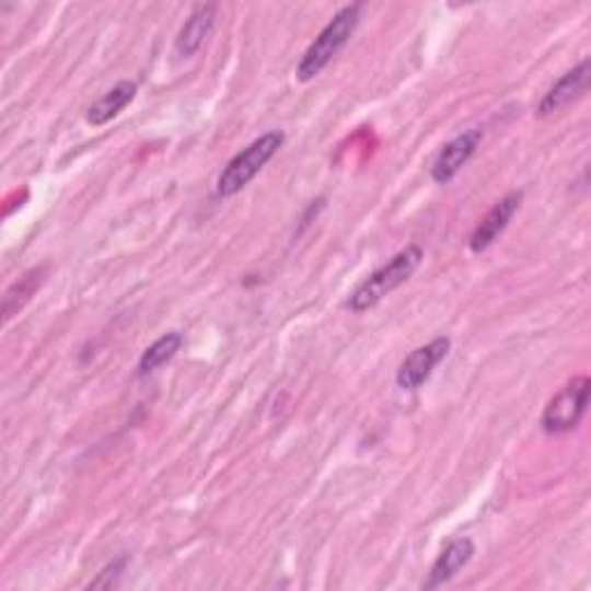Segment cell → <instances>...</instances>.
Masks as SVG:
<instances>
[{
  "label": "cell",
  "instance_id": "12",
  "mask_svg": "<svg viewBox=\"0 0 591 591\" xmlns=\"http://www.w3.org/2000/svg\"><path fill=\"white\" fill-rule=\"evenodd\" d=\"M181 347H183V335L178 331L164 333L162 337H158V340L151 347H148L139 358V366H137L139 376L153 374L158 368H162L164 363L172 361Z\"/></svg>",
  "mask_w": 591,
  "mask_h": 591
},
{
  "label": "cell",
  "instance_id": "14",
  "mask_svg": "<svg viewBox=\"0 0 591 591\" xmlns=\"http://www.w3.org/2000/svg\"><path fill=\"white\" fill-rule=\"evenodd\" d=\"M123 566H125V559H118V561H114L112 566L104 568V571L97 576V580L91 582V589H93V587H95V589H97V587H104V589L114 587L116 580L123 576Z\"/></svg>",
  "mask_w": 591,
  "mask_h": 591
},
{
  "label": "cell",
  "instance_id": "8",
  "mask_svg": "<svg viewBox=\"0 0 591 591\" xmlns=\"http://www.w3.org/2000/svg\"><path fill=\"white\" fill-rule=\"evenodd\" d=\"M589 60L584 58L578 68H573L571 72H566L555 86L545 93V97L538 104V116H551L564 107H568L573 100H578L580 95L587 93L589 89Z\"/></svg>",
  "mask_w": 591,
  "mask_h": 591
},
{
  "label": "cell",
  "instance_id": "5",
  "mask_svg": "<svg viewBox=\"0 0 591 591\" xmlns=\"http://www.w3.org/2000/svg\"><path fill=\"white\" fill-rule=\"evenodd\" d=\"M449 351H451V340L443 335L434 337V340H430L424 347L414 349L405 358L403 366H399V370L395 374V384L403 391H418L428 382L434 368L449 356Z\"/></svg>",
  "mask_w": 591,
  "mask_h": 591
},
{
  "label": "cell",
  "instance_id": "3",
  "mask_svg": "<svg viewBox=\"0 0 591 591\" xmlns=\"http://www.w3.org/2000/svg\"><path fill=\"white\" fill-rule=\"evenodd\" d=\"M282 143H285V132L273 130L252 141L239 155L231 158L227 166L222 169V174L218 176V187H216L218 197L227 199V197L239 195L241 189L255 178L273 158H276Z\"/></svg>",
  "mask_w": 591,
  "mask_h": 591
},
{
  "label": "cell",
  "instance_id": "4",
  "mask_svg": "<svg viewBox=\"0 0 591 591\" xmlns=\"http://www.w3.org/2000/svg\"><path fill=\"white\" fill-rule=\"evenodd\" d=\"M589 389H591V382L587 374L573 376L571 382H568L551 399V403H547L541 418L543 430L547 434H564V432L576 430L589 407Z\"/></svg>",
  "mask_w": 591,
  "mask_h": 591
},
{
  "label": "cell",
  "instance_id": "1",
  "mask_svg": "<svg viewBox=\"0 0 591 591\" xmlns=\"http://www.w3.org/2000/svg\"><path fill=\"white\" fill-rule=\"evenodd\" d=\"M420 262H424V247L409 243L407 247L399 250L386 266L374 270L368 280H363L354 289L347 301V308L356 314L374 308L379 301H384L391 291L403 287L414 276Z\"/></svg>",
  "mask_w": 591,
  "mask_h": 591
},
{
  "label": "cell",
  "instance_id": "9",
  "mask_svg": "<svg viewBox=\"0 0 591 591\" xmlns=\"http://www.w3.org/2000/svg\"><path fill=\"white\" fill-rule=\"evenodd\" d=\"M476 553V545L472 538L460 536L455 541H451L443 551L439 553V557L434 559L430 573H428V582L424 584L426 589H437L441 584L451 582L464 566L472 561Z\"/></svg>",
  "mask_w": 591,
  "mask_h": 591
},
{
  "label": "cell",
  "instance_id": "7",
  "mask_svg": "<svg viewBox=\"0 0 591 591\" xmlns=\"http://www.w3.org/2000/svg\"><path fill=\"white\" fill-rule=\"evenodd\" d=\"M480 139H483L480 130H467L443 146L432 162V181L439 185L451 183L460 169L476 153Z\"/></svg>",
  "mask_w": 591,
  "mask_h": 591
},
{
  "label": "cell",
  "instance_id": "6",
  "mask_svg": "<svg viewBox=\"0 0 591 591\" xmlns=\"http://www.w3.org/2000/svg\"><path fill=\"white\" fill-rule=\"evenodd\" d=\"M520 204H522V193H509L506 197H501L488 213H485V218L478 222V227L474 229V234L470 239V250L474 252V255H480V252L488 250L501 234L503 229L511 224L513 216L520 210Z\"/></svg>",
  "mask_w": 591,
  "mask_h": 591
},
{
  "label": "cell",
  "instance_id": "2",
  "mask_svg": "<svg viewBox=\"0 0 591 591\" xmlns=\"http://www.w3.org/2000/svg\"><path fill=\"white\" fill-rule=\"evenodd\" d=\"M361 10H363L361 3L345 5L328 21L326 28L314 37V42L303 54L299 68H296V79L308 83L316 74H322V70L345 49V45L351 39L358 21H361Z\"/></svg>",
  "mask_w": 591,
  "mask_h": 591
},
{
  "label": "cell",
  "instance_id": "10",
  "mask_svg": "<svg viewBox=\"0 0 591 591\" xmlns=\"http://www.w3.org/2000/svg\"><path fill=\"white\" fill-rule=\"evenodd\" d=\"M216 14H218L216 3H204V5H197L193 14L187 16V21L176 37V54L181 58H189L199 51L204 39L210 35V31H213Z\"/></svg>",
  "mask_w": 591,
  "mask_h": 591
},
{
  "label": "cell",
  "instance_id": "11",
  "mask_svg": "<svg viewBox=\"0 0 591 591\" xmlns=\"http://www.w3.org/2000/svg\"><path fill=\"white\" fill-rule=\"evenodd\" d=\"M137 93H139V86L135 81H118L114 89L104 93L89 109V114H86L89 125H93V128H102V125H107L125 107H128V104H132Z\"/></svg>",
  "mask_w": 591,
  "mask_h": 591
},
{
  "label": "cell",
  "instance_id": "13",
  "mask_svg": "<svg viewBox=\"0 0 591 591\" xmlns=\"http://www.w3.org/2000/svg\"><path fill=\"white\" fill-rule=\"evenodd\" d=\"M42 282H45V268H33L28 273H24L5 293L3 299V320L10 322L12 316L24 308L31 299L33 293L42 287Z\"/></svg>",
  "mask_w": 591,
  "mask_h": 591
}]
</instances>
